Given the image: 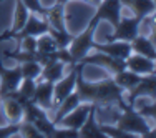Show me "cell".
<instances>
[{
  "instance_id": "1",
  "label": "cell",
  "mask_w": 156,
  "mask_h": 138,
  "mask_svg": "<svg viewBox=\"0 0 156 138\" xmlns=\"http://www.w3.org/2000/svg\"><path fill=\"white\" fill-rule=\"evenodd\" d=\"M83 63H78V72H76V82H75V92L78 93L81 102L95 103V105H116L118 110L126 107L125 102V90L120 88L115 83L113 78L100 82H87L83 78Z\"/></svg>"
},
{
  "instance_id": "2",
  "label": "cell",
  "mask_w": 156,
  "mask_h": 138,
  "mask_svg": "<svg viewBox=\"0 0 156 138\" xmlns=\"http://www.w3.org/2000/svg\"><path fill=\"white\" fill-rule=\"evenodd\" d=\"M113 123L116 126H120L121 130L129 132L136 136H143V138H153L154 136V130L148 125L146 118L135 110V107L126 105L120 111H116Z\"/></svg>"
},
{
  "instance_id": "3",
  "label": "cell",
  "mask_w": 156,
  "mask_h": 138,
  "mask_svg": "<svg viewBox=\"0 0 156 138\" xmlns=\"http://www.w3.org/2000/svg\"><path fill=\"white\" fill-rule=\"evenodd\" d=\"M98 24H100L98 17L93 15V18H91L90 24H88V27L85 28L80 35H76V37L73 35V40L70 42V45H68V52H70V55H72V58H73L75 63H78L85 55L88 53V52L91 50V48H93V43H95L93 37H95V32H96Z\"/></svg>"
},
{
  "instance_id": "4",
  "label": "cell",
  "mask_w": 156,
  "mask_h": 138,
  "mask_svg": "<svg viewBox=\"0 0 156 138\" xmlns=\"http://www.w3.org/2000/svg\"><path fill=\"white\" fill-rule=\"evenodd\" d=\"M48 32V22L45 20V17L38 15L37 17V13H32L28 15L27 22H25V25L20 28L18 32H5L0 35V40H7V38H15L17 42L20 38H23V37L27 35H32V37H38L42 35V33H47Z\"/></svg>"
},
{
  "instance_id": "5",
  "label": "cell",
  "mask_w": 156,
  "mask_h": 138,
  "mask_svg": "<svg viewBox=\"0 0 156 138\" xmlns=\"http://www.w3.org/2000/svg\"><path fill=\"white\" fill-rule=\"evenodd\" d=\"M93 50H95V48H93ZM78 63H90V65L101 67V68L108 70L111 75H115V73L125 70V60H121V58H115V57L106 55V53H103V52H100V50H95L93 53L88 52V53L85 55V57L81 58Z\"/></svg>"
},
{
  "instance_id": "6",
  "label": "cell",
  "mask_w": 156,
  "mask_h": 138,
  "mask_svg": "<svg viewBox=\"0 0 156 138\" xmlns=\"http://www.w3.org/2000/svg\"><path fill=\"white\" fill-rule=\"evenodd\" d=\"M140 22L138 17H123L121 15L120 22L113 28V33L108 37V40H123V42H131L140 33Z\"/></svg>"
},
{
  "instance_id": "7",
  "label": "cell",
  "mask_w": 156,
  "mask_h": 138,
  "mask_svg": "<svg viewBox=\"0 0 156 138\" xmlns=\"http://www.w3.org/2000/svg\"><path fill=\"white\" fill-rule=\"evenodd\" d=\"M76 72H78V63H73L68 75H63L60 80H57L53 83V110L63 98H66L72 92H75Z\"/></svg>"
},
{
  "instance_id": "8",
  "label": "cell",
  "mask_w": 156,
  "mask_h": 138,
  "mask_svg": "<svg viewBox=\"0 0 156 138\" xmlns=\"http://www.w3.org/2000/svg\"><path fill=\"white\" fill-rule=\"evenodd\" d=\"M154 82H156L154 73L141 75V80L136 83V87L125 93L126 105L135 107V102L140 98V96H150V98H154Z\"/></svg>"
},
{
  "instance_id": "9",
  "label": "cell",
  "mask_w": 156,
  "mask_h": 138,
  "mask_svg": "<svg viewBox=\"0 0 156 138\" xmlns=\"http://www.w3.org/2000/svg\"><path fill=\"white\" fill-rule=\"evenodd\" d=\"M121 5L120 0H100V3L96 5V13L95 17H98V20H108L111 24V27H116V24L121 18Z\"/></svg>"
},
{
  "instance_id": "10",
  "label": "cell",
  "mask_w": 156,
  "mask_h": 138,
  "mask_svg": "<svg viewBox=\"0 0 156 138\" xmlns=\"http://www.w3.org/2000/svg\"><path fill=\"white\" fill-rule=\"evenodd\" d=\"M95 103H88V102H81L78 103V107H75L70 113H66L63 118H60V122L57 125H62V126H68V128H73V130H80V126L85 123L87 120L90 110L93 108Z\"/></svg>"
},
{
  "instance_id": "11",
  "label": "cell",
  "mask_w": 156,
  "mask_h": 138,
  "mask_svg": "<svg viewBox=\"0 0 156 138\" xmlns=\"http://www.w3.org/2000/svg\"><path fill=\"white\" fill-rule=\"evenodd\" d=\"M22 82V70L20 65L13 67V68H5L0 60V96L5 93L15 92Z\"/></svg>"
},
{
  "instance_id": "12",
  "label": "cell",
  "mask_w": 156,
  "mask_h": 138,
  "mask_svg": "<svg viewBox=\"0 0 156 138\" xmlns=\"http://www.w3.org/2000/svg\"><path fill=\"white\" fill-rule=\"evenodd\" d=\"M32 102L37 103L45 111L53 108V82L38 78L35 85V92H33V96H32Z\"/></svg>"
},
{
  "instance_id": "13",
  "label": "cell",
  "mask_w": 156,
  "mask_h": 138,
  "mask_svg": "<svg viewBox=\"0 0 156 138\" xmlns=\"http://www.w3.org/2000/svg\"><path fill=\"white\" fill-rule=\"evenodd\" d=\"M95 50H100L106 55H111L115 58H121V60H126L129 55L133 53L131 52V45L129 42H123V40H108L106 43H93ZM91 48V50H93Z\"/></svg>"
},
{
  "instance_id": "14",
  "label": "cell",
  "mask_w": 156,
  "mask_h": 138,
  "mask_svg": "<svg viewBox=\"0 0 156 138\" xmlns=\"http://www.w3.org/2000/svg\"><path fill=\"white\" fill-rule=\"evenodd\" d=\"M2 102V110L9 123H20L22 117H23V107H22L20 100L12 95H3L0 96Z\"/></svg>"
},
{
  "instance_id": "15",
  "label": "cell",
  "mask_w": 156,
  "mask_h": 138,
  "mask_svg": "<svg viewBox=\"0 0 156 138\" xmlns=\"http://www.w3.org/2000/svg\"><path fill=\"white\" fill-rule=\"evenodd\" d=\"M96 110H98V105H93V108L90 110L85 123L78 130V136H81V138H108L101 132L100 122L96 120Z\"/></svg>"
},
{
  "instance_id": "16",
  "label": "cell",
  "mask_w": 156,
  "mask_h": 138,
  "mask_svg": "<svg viewBox=\"0 0 156 138\" xmlns=\"http://www.w3.org/2000/svg\"><path fill=\"white\" fill-rule=\"evenodd\" d=\"M125 68L131 70L138 75H150V73H154V60L140 53H131L125 60Z\"/></svg>"
},
{
  "instance_id": "17",
  "label": "cell",
  "mask_w": 156,
  "mask_h": 138,
  "mask_svg": "<svg viewBox=\"0 0 156 138\" xmlns=\"http://www.w3.org/2000/svg\"><path fill=\"white\" fill-rule=\"evenodd\" d=\"M131 45V52L133 53H140V55H144L148 58H153L156 57V50H154V42H153V37L148 38V35H136L135 38L129 42Z\"/></svg>"
},
{
  "instance_id": "18",
  "label": "cell",
  "mask_w": 156,
  "mask_h": 138,
  "mask_svg": "<svg viewBox=\"0 0 156 138\" xmlns=\"http://www.w3.org/2000/svg\"><path fill=\"white\" fill-rule=\"evenodd\" d=\"M65 5L62 3H53L47 9L45 20L48 22V27L57 28V30H65Z\"/></svg>"
},
{
  "instance_id": "19",
  "label": "cell",
  "mask_w": 156,
  "mask_h": 138,
  "mask_svg": "<svg viewBox=\"0 0 156 138\" xmlns=\"http://www.w3.org/2000/svg\"><path fill=\"white\" fill-rule=\"evenodd\" d=\"M78 103H81L80 96H78L76 92H72L66 98H63L60 103L57 105V108H55V115H53V122L55 125H57L58 122H60V118H63L66 113H70V111L73 110L75 107H78Z\"/></svg>"
},
{
  "instance_id": "20",
  "label": "cell",
  "mask_w": 156,
  "mask_h": 138,
  "mask_svg": "<svg viewBox=\"0 0 156 138\" xmlns=\"http://www.w3.org/2000/svg\"><path fill=\"white\" fill-rule=\"evenodd\" d=\"M113 80H115V83H116L120 88H123L125 93H126V92L131 90V88L136 87V83L141 80V75L131 72V70H128V68H125V70H121V72L115 73Z\"/></svg>"
},
{
  "instance_id": "21",
  "label": "cell",
  "mask_w": 156,
  "mask_h": 138,
  "mask_svg": "<svg viewBox=\"0 0 156 138\" xmlns=\"http://www.w3.org/2000/svg\"><path fill=\"white\" fill-rule=\"evenodd\" d=\"M131 13L138 18H144L148 15H154V0H133L128 5Z\"/></svg>"
},
{
  "instance_id": "22",
  "label": "cell",
  "mask_w": 156,
  "mask_h": 138,
  "mask_svg": "<svg viewBox=\"0 0 156 138\" xmlns=\"http://www.w3.org/2000/svg\"><path fill=\"white\" fill-rule=\"evenodd\" d=\"M15 2H17V5H15V15H13V25H12V28H10V30H7V32H10V33L20 30V28L25 25L28 15H30L28 9L23 5V2H22V0H15Z\"/></svg>"
},
{
  "instance_id": "23",
  "label": "cell",
  "mask_w": 156,
  "mask_h": 138,
  "mask_svg": "<svg viewBox=\"0 0 156 138\" xmlns=\"http://www.w3.org/2000/svg\"><path fill=\"white\" fill-rule=\"evenodd\" d=\"M22 70V78H32V80H38L40 73H42V65L37 60H30V62H23L18 63Z\"/></svg>"
},
{
  "instance_id": "24",
  "label": "cell",
  "mask_w": 156,
  "mask_h": 138,
  "mask_svg": "<svg viewBox=\"0 0 156 138\" xmlns=\"http://www.w3.org/2000/svg\"><path fill=\"white\" fill-rule=\"evenodd\" d=\"M58 50L57 43H55L53 37L50 33H42V35L37 37V52H42V53H51V52Z\"/></svg>"
},
{
  "instance_id": "25",
  "label": "cell",
  "mask_w": 156,
  "mask_h": 138,
  "mask_svg": "<svg viewBox=\"0 0 156 138\" xmlns=\"http://www.w3.org/2000/svg\"><path fill=\"white\" fill-rule=\"evenodd\" d=\"M48 33L53 37V40H55V43H57L58 48H68L70 42L73 40V35L66 30V28L65 30H57V28L48 27Z\"/></svg>"
},
{
  "instance_id": "26",
  "label": "cell",
  "mask_w": 156,
  "mask_h": 138,
  "mask_svg": "<svg viewBox=\"0 0 156 138\" xmlns=\"http://www.w3.org/2000/svg\"><path fill=\"white\" fill-rule=\"evenodd\" d=\"M17 135L27 136V138H43V135L38 132V128H37L32 122H25V120H22L20 123H18Z\"/></svg>"
},
{
  "instance_id": "27",
  "label": "cell",
  "mask_w": 156,
  "mask_h": 138,
  "mask_svg": "<svg viewBox=\"0 0 156 138\" xmlns=\"http://www.w3.org/2000/svg\"><path fill=\"white\" fill-rule=\"evenodd\" d=\"M50 138H78V130L68 128V126H62V125H55Z\"/></svg>"
},
{
  "instance_id": "28",
  "label": "cell",
  "mask_w": 156,
  "mask_h": 138,
  "mask_svg": "<svg viewBox=\"0 0 156 138\" xmlns=\"http://www.w3.org/2000/svg\"><path fill=\"white\" fill-rule=\"evenodd\" d=\"M15 50H25V52H35L37 50V37L27 35L17 42Z\"/></svg>"
},
{
  "instance_id": "29",
  "label": "cell",
  "mask_w": 156,
  "mask_h": 138,
  "mask_svg": "<svg viewBox=\"0 0 156 138\" xmlns=\"http://www.w3.org/2000/svg\"><path fill=\"white\" fill-rule=\"evenodd\" d=\"M22 2H23V5L28 9V12L45 17V13H47V7H43L40 0H22Z\"/></svg>"
},
{
  "instance_id": "30",
  "label": "cell",
  "mask_w": 156,
  "mask_h": 138,
  "mask_svg": "<svg viewBox=\"0 0 156 138\" xmlns=\"http://www.w3.org/2000/svg\"><path fill=\"white\" fill-rule=\"evenodd\" d=\"M17 132H18V123H9L7 126H2V128H0V138L17 135Z\"/></svg>"
},
{
  "instance_id": "31",
  "label": "cell",
  "mask_w": 156,
  "mask_h": 138,
  "mask_svg": "<svg viewBox=\"0 0 156 138\" xmlns=\"http://www.w3.org/2000/svg\"><path fill=\"white\" fill-rule=\"evenodd\" d=\"M120 2H121V5H123V7H128L129 3L133 2V0H120Z\"/></svg>"
},
{
  "instance_id": "32",
  "label": "cell",
  "mask_w": 156,
  "mask_h": 138,
  "mask_svg": "<svg viewBox=\"0 0 156 138\" xmlns=\"http://www.w3.org/2000/svg\"><path fill=\"white\" fill-rule=\"evenodd\" d=\"M87 2H90L91 5H95V7H96V5H98V3H100V0H87Z\"/></svg>"
},
{
  "instance_id": "33",
  "label": "cell",
  "mask_w": 156,
  "mask_h": 138,
  "mask_svg": "<svg viewBox=\"0 0 156 138\" xmlns=\"http://www.w3.org/2000/svg\"><path fill=\"white\" fill-rule=\"evenodd\" d=\"M66 2H70V0H57V2H55V3H62V5H65Z\"/></svg>"
}]
</instances>
